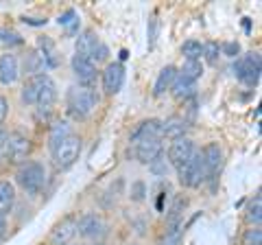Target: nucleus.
Here are the masks:
<instances>
[{"instance_id":"nucleus-10","label":"nucleus","mask_w":262,"mask_h":245,"mask_svg":"<svg viewBox=\"0 0 262 245\" xmlns=\"http://www.w3.org/2000/svg\"><path fill=\"white\" fill-rule=\"evenodd\" d=\"M77 236V219L75 217H66L59 223L53 228L51 232V243L53 245H70Z\"/></svg>"},{"instance_id":"nucleus-32","label":"nucleus","mask_w":262,"mask_h":245,"mask_svg":"<svg viewBox=\"0 0 262 245\" xmlns=\"http://www.w3.org/2000/svg\"><path fill=\"white\" fill-rule=\"evenodd\" d=\"M149 169L153 171L155 175H166L168 173V162H166V158H164V156H160L155 162H151Z\"/></svg>"},{"instance_id":"nucleus-23","label":"nucleus","mask_w":262,"mask_h":245,"mask_svg":"<svg viewBox=\"0 0 262 245\" xmlns=\"http://www.w3.org/2000/svg\"><path fill=\"white\" fill-rule=\"evenodd\" d=\"M68 136H72V129H70V122L68 120H57L51 125V132H48V142H51V149L57 147L61 140H66Z\"/></svg>"},{"instance_id":"nucleus-37","label":"nucleus","mask_w":262,"mask_h":245,"mask_svg":"<svg viewBox=\"0 0 262 245\" xmlns=\"http://www.w3.org/2000/svg\"><path fill=\"white\" fill-rule=\"evenodd\" d=\"M7 112H9V103H7L5 96H0V125H3V120L7 118Z\"/></svg>"},{"instance_id":"nucleus-6","label":"nucleus","mask_w":262,"mask_h":245,"mask_svg":"<svg viewBox=\"0 0 262 245\" xmlns=\"http://www.w3.org/2000/svg\"><path fill=\"white\" fill-rule=\"evenodd\" d=\"M53 162L57 169H70L81 156V138L79 136H68L57 147H53Z\"/></svg>"},{"instance_id":"nucleus-13","label":"nucleus","mask_w":262,"mask_h":245,"mask_svg":"<svg viewBox=\"0 0 262 245\" xmlns=\"http://www.w3.org/2000/svg\"><path fill=\"white\" fill-rule=\"evenodd\" d=\"M164 153V147L160 138H149V140H142L136 145V158L142 162V165H151Z\"/></svg>"},{"instance_id":"nucleus-15","label":"nucleus","mask_w":262,"mask_h":245,"mask_svg":"<svg viewBox=\"0 0 262 245\" xmlns=\"http://www.w3.org/2000/svg\"><path fill=\"white\" fill-rule=\"evenodd\" d=\"M149 138H162V122L160 120L151 118V120L140 122V125L136 127V132L131 134L129 142L138 145V142H142V140H149Z\"/></svg>"},{"instance_id":"nucleus-20","label":"nucleus","mask_w":262,"mask_h":245,"mask_svg":"<svg viewBox=\"0 0 262 245\" xmlns=\"http://www.w3.org/2000/svg\"><path fill=\"white\" fill-rule=\"evenodd\" d=\"M37 48H39V57L44 62V68H57L59 66V57H57V51H55V44L51 42L48 37H39L37 42Z\"/></svg>"},{"instance_id":"nucleus-7","label":"nucleus","mask_w":262,"mask_h":245,"mask_svg":"<svg viewBox=\"0 0 262 245\" xmlns=\"http://www.w3.org/2000/svg\"><path fill=\"white\" fill-rule=\"evenodd\" d=\"M192 153H194V142L190 140V138L182 136V138H175V140L170 142L168 151H166V160H168L170 167L179 169L182 165H186V162L190 160Z\"/></svg>"},{"instance_id":"nucleus-33","label":"nucleus","mask_w":262,"mask_h":245,"mask_svg":"<svg viewBox=\"0 0 262 245\" xmlns=\"http://www.w3.org/2000/svg\"><path fill=\"white\" fill-rule=\"evenodd\" d=\"M107 55H110V48H107V46H105V44L101 42V44L96 46V51L92 53V57H90V59H92V62L96 64V66H98V64H101V62H105V59H107Z\"/></svg>"},{"instance_id":"nucleus-14","label":"nucleus","mask_w":262,"mask_h":245,"mask_svg":"<svg viewBox=\"0 0 262 245\" xmlns=\"http://www.w3.org/2000/svg\"><path fill=\"white\" fill-rule=\"evenodd\" d=\"M20 77V62H18V57L11 55V53H7L0 57V84L3 86H11L15 84Z\"/></svg>"},{"instance_id":"nucleus-38","label":"nucleus","mask_w":262,"mask_h":245,"mask_svg":"<svg viewBox=\"0 0 262 245\" xmlns=\"http://www.w3.org/2000/svg\"><path fill=\"white\" fill-rule=\"evenodd\" d=\"M5 236H7V219L0 215V241H3Z\"/></svg>"},{"instance_id":"nucleus-2","label":"nucleus","mask_w":262,"mask_h":245,"mask_svg":"<svg viewBox=\"0 0 262 245\" xmlns=\"http://www.w3.org/2000/svg\"><path fill=\"white\" fill-rule=\"evenodd\" d=\"M18 179L20 189L29 195H39L46 184V169L42 162H24V165L18 169Z\"/></svg>"},{"instance_id":"nucleus-4","label":"nucleus","mask_w":262,"mask_h":245,"mask_svg":"<svg viewBox=\"0 0 262 245\" xmlns=\"http://www.w3.org/2000/svg\"><path fill=\"white\" fill-rule=\"evenodd\" d=\"M177 177H179V184L186 186V189H196V186L206 182V167H203L201 151H194L190 160L177 169Z\"/></svg>"},{"instance_id":"nucleus-12","label":"nucleus","mask_w":262,"mask_h":245,"mask_svg":"<svg viewBox=\"0 0 262 245\" xmlns=\"http://www.w3.org/2000/svg\"><path fill=\"white\" fill-rule=\"evenodd\" d=\"M72 72H75V77L79 79L81 86H92L94 81H96L98 68H96L94 62L85 59V57L75 55V57H72Z\"/></svg>"},{"instance_id":"nucleus-40","label":"nucleus","mask_w":262,"mask_h":245,"mask_svg":"<svg viewBox=\"0 0 262 245\" xmlns=\"http://www.w3.org/2000/svg\"><path fill=\"white\" fill-rule=\"evenodd\" d=\"M24 22L33 24V27H42V24H46V20H33V18H24Z\"/></svg>"},{"instance_id":"nucleus-35","label":"nucleus","mask_w":262,"mask_h":245,"mask_svg":"<svg viewBox=\"0 0 262 245\" xmlns=\"http://www.w3.org/2000/svg\"><path fill=\"white\" fill-rule=\"evenodd\" d=\"M59 27H70V24H75V22H79V18H77V11L75 9H68L63 15H59Z\"/></svg>"},{"instance_id":"nucleus-3","label":"nucleus","mask_w":262,"mask_h":245,"mask_svg":"<svg viewBox=\"0 0 262 245\" xmlns=\"http://www.w3.org/2000/svg\"><path fill=\"white\" fill-rule=\"evenodd\" d=\"M260 72H262V59H260V53H247V55H241L234 64V75L241 84L249 86V88H256L258 81H260Z\"/></svg>"},{"instance_id":"nucleus-31","label":"nucleus","mask_w":262,"mask_h":245,"mask_svg":"<svg viewBox=\"0 0 262 245\" xmlns=\"http://www.w3.org/2000/svg\"><path fill=\"white\" fill-rule=\"evenodd\" d=\"M243 245H262V232L260 228H251L243 236Z\"/></svg>"},{"instance_id":"nucleus-5","label":"nucleus","mask_w":262,"mask_h":245,"mask_svg":"<svg viewBox=\"0 0 262 245\" xmlns=\"http://www.w3.org/2000/svg\"><path fill=\"white\" fill-rule=\"evenodd\" d=\"M29 153H31V140L22 132L7 134L3 158L9 162V165H24L29 158Z\"/></svg>"},{"instance_id":"nucleus-9","label":"nucleus","mask_w":262,"mask_h":245,"mask_svg":"<svg viewBox=\"0 0 262 245\" xmlns=\"http://www.w3.org/2000/svg\"><path fill=\"white\" fill-rule=\"evenodd\" d=\"M125 86V66L120 62H112L103 70V90L107 94H118Z\"/></svg>"},{"instance_id":"nucleus-25","label":"nucleus","mask_w":262,"mask_h":245,"mask_svg":"<svg viewBox=\"0 0 262 245\" xmlns=\"http://www.w3.org/2000/svg\"><path fill=\"white\" fill-rule=\"evenodd\" d=\"M201 53H203V44L196 42V39H188V42L182 44V55L186 57V62L201 59Z\"/></svg>"},{"instance_id":"nucleus-29","label":"nucleus","mask_w":262,"mask_h":245,"mask_svg":"<svg viewBox=\"0 0 262 245\" xmlns=\"http://www.w3.org/2000/svg\"><path fill=\"white\" fill-rule=\"evenodd\" d=\"M219 55H221V44L219 42H206L203 44V53L201 57L206 59L208 64H214L219 59Z\"/></svg>"},{"instance_id":"nucleus-30","label":"nucleus","mask_w":262,"mask_h":245,"mask_svg":"<svg viewBox=\"0 0 262 245\" xmlns=\"http://www.w3.org/2000/svg\"><path fill=\"white\" fill-rule=\"evenodd\" d=\"M0 42L11 44V46H20L24 39H22L20 33H15V31H11V29H0Z\"/></svg>"},{"instance_id":"nucleus-8","label":"nucleus","mask_w":262,"mask_h":245,"mask_svg":"<svg viewBox=\"0 0 262 245\" xmlns=\"http://www.w3.org/2000/svg\"><path fill=\"white\" fill-rule=\"evenodd\" d=\"M105 230H107V226H105L103 217L96 215V212H88V215L77 219V232L85 239H101Z\"/></svg>"},{"instance_id":"nucleus-11","label":"nucleus","mask_w":262,"mask_h":245,"mask_svg":"<svg viewBox=\"0 0 262 245\" xmlns=\"http://www.w3.org/2000/svg\"><path fill=\"white\" fill-rule=\"evenodd\" d=\"M201 156H203V167H206V179H212L221 171V165H223V149H221L219 142H210L201 151Z\"/></svg>"},{"instance_id":"nucleus-34","label":"nucleus","mask_w":262,"mask_h":245,"mask_svg":"<svg viewBox=\"0 0 262 245\" xmlns=\"http://www.w3.org/2000/svg\"><path fill=\"white\" fill-rule=\"evenodd\" d=\"M144 195H146L144 182H134V186H131V199H134V201H142Z\"/></svg>"},{"instance_id":"nucleus-21","label":"nucleus","mask_w":262,"mask_h":245,"mask_svg":"<svg viewBox=\"0 0 262 245\" xmlns=\"http://www.w3.org/2000/svg\"><path fill=\"white\" fill-rule=\"evenodd\" d=\"M186 127L188 122L186 118H179V116H170L162 122V136L170 138V140H175V138H182L186 134Z\"/></svg>"},{"instance_id":"nucleus-28","label":"nucleus","mask_w":262,"mask_h":245,"mask_svg":"<svg viewBox=\"0 0 262 245\" xmlns=\"http://www.w3.org/2000/svg\"><path fill=\"white\" fill-rule=\"evenodd\" d=\"M24 68H27V72H31V77L42 75V70H44V62H42V57H39L37 53L27 55V59H24Z\"/></svg>"},{"instance_id":"nucleus-26","label":"nucleus","mask_w":262,"mask_h":245,"mask_svg":"<svg viewBox=\"0 0 262 245\" xmlns=\"http://www.w3.org/2000/svg\"><path fill=\"white\" fill-rule=\"evenodd\" d=\"M260 219H262V199H260V195H258V197L253 199L249 203V208H247V221L253 228H260Z\"/></svg>"},{"instance_id":"nucleus-39","label":"nucleus","mask_w":262,"mask_h":245,"mask_svg":"<svg viewBox=\"0 0 262 245\" xmlns=\"http://www.w3.org/2000/svg\"><path fill=\"white\" fill-rule=\"evenodd\" d=\"M5 140H7V132L0 129V158H3V151H5Z\"/></svg>"},{"instance_id":"nucleus-18","label":"nucleus","mask_w":262,"mask_h":245,"mask_svg":"<svg viewBox=\"0 0 262 245\" xmlns=\"http://www.w3.org/2000/svg\"><path fill=\"white\" fill-rule=\"evenodd\" d=\"M170 90H173V96L177 101H188V99H192L194 92H196V84L190 79H186L182 75H177L175 81H173V86H170Z\"/></svg>"},{"instance_id":"nucleus-17","label":"nucleus","mask_w":262,"mask_h":245,"mask_svg":"<svg viewBox=\"0 0 262 245\" xmlns=\"http://www.w3.org/2000/svg\"><path fill=\"white\" fill-rule=\"evenodd\" d=\"M98 44H101V39L96 37L94 31H83V33L77 37V42H75V51H77L75 55L90 59V57H92V53L96 51ZM90 62H92V59H90Z\"/></svg>"},{"instance_id":"nucleus-16","label":"nucleus","mask_w":262,"mask_h":245,"mask_svg":"<svg viewBox=\"0 0 262 245\" xmlns=\"http://www.w3.org/2000/svg\"><path fill=\"white\" fill-rule=\"evenodd\" d=\"M46 77H48L46 72H42V75L31 77V79L27 81V84H24L22 92H20L22 103H27V105H35V103H37V96H39V92H42V86H44Z\"/></svg>"},{"instance_id":"nucleus-24","label":"nucleus","mask_w":262,"mask_h":245,"mask_svg":"<svg viewBox=\"0 0 262 245\" xmlns=\"http://www.w3.org/2000/svg\"><path fill=\"white\" fill-rule=\"evenodd\" d=\"M179 75L186 77V79H190V81H194V84H196V79H201V75H203V64H201V59L184 62L182 72H179Z\"/></svg>"},{"instance_id":"nucleus-19","label":"nucleus","mask_w":262,"mask_h":245,"mask_svg":"<svg viewBox=\"0 0 262 245\" xmlns=\"http://www.w3.org/2000/svg\"><path fill=\"white\" fill-rule=\"evenodd\" d=\"M175 77H177V68H175V66H164V68L160 70L158 79H155V84H153V94H155V96H162L164 92H166V90H170Z\"/></svg>"},{"instance_id":"nucleus-27","label":"nucleus","mask_w":262,"mask_h":245,"mask_svg":"<svg viewBox=\"0 0 262 245\" xmlns=\"http://www.w3.org/2000/svg\"><path fill=\"white\" fill-rule=\"evenodd\" d=\"M182 236H184V223L182 226H170L166 228V234L160 245H179L182 243Z\"/></svg>"},{"instance_id":"nucleus-36","label":"nucleus","mask_w":262,"mask_h":245,"mask_svg":"<svg viewBox=\"0 0 262 245\" xmlns=\"http://www.w3.org/2000/svg\"><path fill=\"white\" fill-rule=\"evenodd\" d=\"M221 53L227 55V57H236L241 53V44L238 42H225V44H221Z\"/></svg>"},{"instance_id":"nucleus-1","label":"nucleus","mask_w":262,"mask_h":245,"mask_svg":"<svg viewBox=\"0 0 262 245\" xmlns=\"http://www.w3.org/2000/svg\"><path fill=\"white\" fill-rule=\"evenodd\" d=\"M98 96L90 86H72L66 94V108H68L70 116L77 120L88 118L92 110L96 108Z\"/></svg>"},{"instance_id":"nucleus-22","label":"nucleus","mask_w":262,"mask_h":245,"mask_svg":"<svg viewBox=\"0 0 262 245\" xmlns=\"http://www.w3.org/2000/svg\"><path fill=\"white\" fill-rule=\"evenodd\" d=\"M15 203V186L9 182V179H3L0 182V215H7V212H11Z\"/></svg>"}]
</instances>
